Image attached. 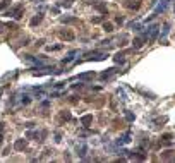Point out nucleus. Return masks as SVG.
<instances>
[{"label": "nucleus", "mask_w": 175, "mask_h": 163, "mask_svg": "<svg viewBox=\"0 0 175 163\" xmlns=\"http://www.w3.org/2000/svg\"><path fill=\"white\" fill-rule=\"evenodd\" d=\"M158 31H160L158 24H153V26H149L148 29H146L144 38L148 40V43H154V40H156V36H158Z\"/></svg>", "instance_id": "nucleus-1"}, {"label": "nucleus", "mask_w": 175, "mask_h": 163, "mask_svg": "<svg viewBox=\"0 0 175 163\" xmlns=\"http://www.w3.org/2000/svg\"><path fill=\"white\" fill-rule=\"evenodd\" d=\"M106 57H108V53H105V52H89V53H86L84 60H103Z\"/></svg>", "instance_id": "nucleus-2"}, {"label": "nucleus", "mask_w": 175, "mask_h": 163, "mask_svg": "<svg viewBox=\"0 0 175 163\" xmlns=\"http://www.w3.org/2000/svg\"><path fill=\"white\" fill-rule=\"evenodd\" d=\"M22 11H24V5L19 4V5H16L14 9H11V11L7 12V16H12L14 19H21V17H22Z\"/></svg>", "instance_id": "nucleus-3"}, {"label": "nucleus", "mask_w": 175, "mask_h": 163, "mask_svg": "<svg viewBox=\"0 0 175 163\" xmlns=\"http://www.w3.org/2000/svg\"><path fill=\"white\" fill-rule=\"evenodd\" d=\"M168 2H170V0H160V4L154 7V14H160V12H165V11H167Z\"/></svg>", "instance_id": "nucleus-4"}, {"label": "nucleus", "mask_w": 175, "mask_h": 163, "mask_svg": "<svg viewBox=\"0 0 175 163\" xmlns=\"http://www.w3.org/2000/svg\"><path fill=\"white\" fill-rule=\"evenodd\" d=\"M58 36L62 38V40L72 41V40H74V33H72V31H69V29H65V31H60V33H58Z\"/></svg>", "instance_id": "nucleus-5"}, {"label": "nucleus", "mask_w": 175, "mask_h": 163, "mask_svg": "<svg viewBox=\"0 0 175 163\" xmlns=\"http://www.w3.org/2000/svg\"><path fill=\"white\" fill-rule=\"evenodd\" d=\"M144 40H146L144 36H138V38H134L132 47L136 48V50H139V48H143V45H144Z\"/></svg>", "instance_id": "nucleus-6"}, {"label": "nucleus", "mask_w": 175, "mask_h": 163, "mask_svg": "<svg viewBox=\"0 0 175 163\" xmlns=\"http://www.w3.org/2000/svg\"><path fill=\"white\" fill-rule=\"evenodd\" d=\"M26 148V139H17L16 142H14V149L16 151H22Z\"/></svg>", "instance_id": "nucleus-7"}, {"label": "nucleus", "mask_w": 175, "mask_h": 163, "mask_svg": "<svg viewBox=\"0 0 175 163\" xmlns=\"http://www.w3.org/2000/svg\"><path fill=\"white\" fill-rule=\"evenodd\" d=\"M91 122H93V115H91V113H88V115H83V117H81V124H83L84 127H89Z\"/></svg>", "instance_id": "nucleus-8"}, {"label": "nucleus", "mask_w": 175, "mask_h": 163, "mask_svg": "<svg viewBox=\"0 0 175 163\" xmlns=\"http://www.w3.org/2000/svg\"><path fill=\"white\" fill-rule=\"evenodd\" d=\"M95 77V72H86V74H79L76 79H81V81H88V79H93Z\"/></svg>", "instance_id": "nucleus-9"}, {"label": "nucleus", "mask_w": 175, "mask_h": 163, "mask_svg": "<svg viewBox=\"0 0 175 163\" xmlns=\"http://www.w3.org/2000/svg\"><path fill=\"white\" fill-rule=\"evenodd\" d=\"M70 119H72V117H70V112H67V110H62V112H60V120H62V122H69L70 120Z\"/></svg>", "instance_id": "nucleus-10"}, {"label": "nucleus", "mask_w": 175, "mask_h": 163, "mask_svg": "<svg viewBox=\"0 0 175 163\" xmlns=\"http://www.w3.org/2000/svg\"><path fill=\"white\" fill-rule=\"evenodd\" d=\"M115 72H117V70H115L113 67H112V69H106V70H105L103 74H101L100 77H101V79H108V77L112 76V74H115Z\"/></svg>", "instance_id": "nucleus-11"}, {"label": "nucleus", "mask_w": 175, "mask_h": 163, "mask_svg": "<svg viewBox=\"0 0 175 163\" xmlns=\"http://www.w3.org/2000/svg\"><path fill=\"white\" fill-rule=\"evenodd\" d=\"M43 21V14H38V16H34L31 19V22H29V24H31V26H36V24H40V22Z\"/></svg>", "instance_id": "nucleus-12"}, {"label": "nucleus", "mask_w": 175, "mask_h": 163, "mask_svg": "<svg viewBox=\"0 0 175 163\" xmlns=\"http://www.w3.org/2000/svg\"><path fill=\"white\" fill-rule=\"evenodd\" d=\"M161 142L167 144V146H170V144H172V134H163V136H161Z\"/></svg>", "instance_id": "nucleus-13"}, {"label": "nucleus", "mask_w": 175, "mask_h": 163, "mask_svg": "<svg viewBox=\"0 0 175 163\" xmlns=\"http://www.w3.org/2000/svg\"><path fill=\"white\" fill-rule=\"evenodd\" d=\"M76 53H77V52H76V50H72V52H69V55H67V57H65L64 60H62V64H69L70 60L74 58V55H76Z\"/></svg>", "instance_id": "nucleus-14"}, {"label": "nucleus", "mask_w": 175, "mask_h": 163, "mask_svg": "<svg viewBox=\"0 0 175 163\" xmlns=\"http://www.w3.org/2000/svg\"><path fill=\"white\" fill-rule=\"evenodd\" d=\"M72 2H74V0H60V2H58V5H60V7H65V9H69V7L72 5Z\"/></svg>", "instance_id": "nucleus-15"}, {"label": "nucleus", "mask_w": 175, "mask_h": 163, "mask_svg": "<svg viewBox=\"0 0 175 163\" xmlns=\"http://www.w3.org/2000/svg\"><path fill=\"white\" fill-rule=\"evenodd\" d=\"M95 7H96V9H98V11L101 12V14H103V16H106V5L103 4V2H101V4H96Z\"/></svg>", "instance_id": "nucleus-16"}, {"label": "nucleus", "mask_w": 175, "mask_h": 163, "mask_svg": "<svg viewBox=\"0 0 175 163\" xmlns=\"http://www.w3.org/2000/svg\"><path fill=\"white\" fill-rule=\"evenodd\" d=\"M168 29H170V24L167 22V24L163 26V31H161V36H160V40H165V38H167V34H168Z\"/></svg>", "instance_id": "nucleus-17"}, {"label": "nucleus", "mask_w": 175, "mask_h": 163, "mask_svg": "<svg viewBox=\"0 0 175 163\" xmlns=\"http://www.w3.org/2000/svg\"><path fill=\"white\" fill-rule=\"evenodd\" d=\"M127 7H129V9H134V11H138L139 7H141V4H139V2H134V4H132V0H129Z\"/></svg>", "instance_id": "nucleus-18"}, {"label": "nucleus", "mask_w": 175, "mask_h": 163, "mask_svg": "<svg viewBox=\"0 0 175 163\" xmlns=\"http://www.w3.org/2000/svg\"><path fill=\"white\" fill-rule=\"evenodd\" d=\"M86 151H88V148H86V144H81V148L77 146V155H79V156H84V155H86Z\"/></svg>", "instance_id": "nucleus-19"}, {"label": "nucleus", "mask_w": 175, "mask_h": 163, "mask_svg": "<svg viewBox=\"0 0 175 163\" xmlns=\"http://www.w3.org/2000/svg\"><path fill=\"white\" fill-rule=\"evenodd\" d=\"M9 5H11V0H2V2H0V12L5 11Z\"/></svg>", "instance_id": "nucleus-20"}, {"label": "nucleus", "mask_w": 175, "mask_h": 163, "mask_svg": "<svg viewBox=\"0 0 175 163\" xmlns=\"http://www.w3.org/2000/svg\"><path fill=\"white\" fill-rule=\"evenodd\" d=\"M103 29H105L106 33H112L113 31V24H112V22H105V24H103Z\"/></svg>", "instance_id": "nucleus-21"}, {"label": "nucleus", "mask_w": 175, "mask_h": 163, "mask_svg": "<svg viewBox=\"0 0 175 163\" xmlns=\"http://www.w3.org/2000/svg\"><path fill=\"white\" fill-rule=\"evenodd\" d=\"M115 62L117 64H122L124 62V53H117V55H115Z\"/></svg>", "instance_id": "nucleus-22"}, {"label": "nucleus", "mask_w": 175, "mask_h": 163, "mask_svg": "<svg viewBox=\"0 0 175 163\" xmlns=\"http://www.w3.org/2000/svg\"><path fill=\"white\" fill-rule=\"evenodd\" d=\"M60 21L62 22H76L74 17H60Z\"/></svg>", "instance_id": "nucleus-23"}, {"label": "nucleus", "mask_w": 175, "mask_h": 163, "mask_svg": "<svg viewBox=\"0 0 175 163\" xmlns=\"http://www.w3.org/2000/svg\"><path fill=\"white\" fill-rule=\"evenodd\" d=\"M60 48H62V45H55V47H48L47 50L48 52H55V50H60Z\"/></svg>", "instance_id": "nucleus-24"}, {"label": "nucleus", "mask_w": 175, "mask_h": 163, "mask_svg": "<svg viewBox=\"0 0 175 163\" xmlns=\"http://www.w3.org/2000/svg\"><path fill=\"white\" fill-rule=\"evenodd\" d=\"M125 119H127L129 122H132V120H134V115L131 113V112H125Z\"/></svg>", "instance_id": "nucleus-25"}, {"label": "nucleus", "mask_w": 175, "mask_h": 163, "mask_svg": "<svg viewBox=\"0 0 175 163\" xmlns=\"http://www.w3.org/2000/svg\"><path fill=\"white\" fill-rule=\"evenodd\" d=\"M103 19H105V16H100V17H95V19H93V22H95V24H98V22H101V21H103Z\"/></svg>", "instance_id": "nucleus-26"}, {"label": "nucleus", "mask_w": 175, "mask_h": 163, "mask_svg": "<svg viewBox=\"0 0 175 163\" xmlns=\"http://www.w3.org/2000/svg\"><path fill=\"white\" fill-rule=\"evenodd\" d=\"M5 28H7V24H4V22H0V34L5 31Z\"/></svg>", "instance_id": "nucleus-27"}, {"label": "nucleus", "mask_w": 175, "mask_h": 163, "mask_svg": "<svg viewBox=\"0 0 175 163\" xmlns=\"http://www.w3.org/2000/svg\"><path fill=\"white\" fill-rule=\"evenodd\" d=\"M115 22H117V24H122V22H124V17H120V16L115 17Z\"/></svg>", "instance_id": "nucleus-28"}, {"label": "nucleus", "mask_w": 175, "mask_h": 163, "mask_svg": "<svg viewBox=\"0 0 175 163\" xmlns=\"http://www.w3.org/2000/svg\"><path fill=\"white\" fill-rule=\"evenodd\" d=\"M28 103H29V96H24L22 98V105H28Z\"/></svg>", "instance_id": "nucleus-29"}, {"label": "nucleus", "mask_w": 175, "mask_h": 163, "mask_svg": "<svg viewBox=\"0 0 175 163\" xmlns=\"http://www.w3.org/2000/svg\"><path fill=\"white\" fill-rule=\"evenodd\" d=\"M48 105H50V101H43V103H41L43 108H48Z\"/></svg>", "instance_id": "nucleus-30"}, {"label": "nucleus", "mask_w": 175, "mask_h": 163, "mask_svg": "<svg viewBox=\"0 0 175 163\" xmlns=\"http://www.w3.org/2000/svg\"><path fill=\"white\" fill-rule=\"evenodd\" d=\"M33 126H34L33 122H28V124H26V127H28V129H33Z\"/></svg>", "instance_id": "nucleus-31"}, {"label": "nucleus", "mask_w": 175, "mask_h": 163, "mask_svg": "<svg viewBox=\"0 0 175 163\" xmlns=\"http://www.w3.org/2000/svg\"><path fill=\"white\" fill-rule=\"evenodd\" d=\"M4 131V124H2V122H0V132Z\"/></svg>", "instance_id": "nucleus-32"}, {"label": "nucleus", "mask_w": 175, "mask_h": 163, "mask_svg": "<svg viewBox=\"0 0 175 163\" xmlns=\"http://www.w3.org/2000/svg\"><path fill=\"white\" fill-rule=\"evenodd\" d=\"M2 93H4V90H2V88H0V96H2Z\"/></svg>", "instance_id": "nucleus-33"}, {"label": "nucleus", "mask_w": 175, "mask_h": 163, "mask_svg": "<svg viewBox=\"0 0 175 163\" xmlns=\"http://www.w3.org/2000/svg\"><path fill=\"white\" fill-rule=\"evenodd\" d=\"M0 144H2V134H0Z\"/></svg>", "instance_id": "nucleus-34"}]
</instances>
